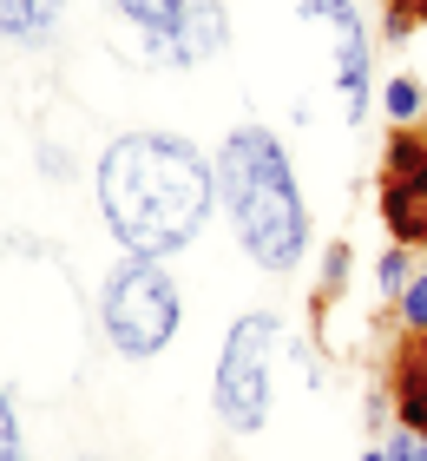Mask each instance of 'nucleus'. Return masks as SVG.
Segmentation results:
<instances>
[{
  "instance_id": "obj_8",
  "label": "nucleus",
  "mask_w": 427,
  "mask_h": 461,
  "mask_svg": "<svg viewBox=\"0 0 427 461\" xmlns=\"http://www.w3.org/2000/svg\"><path fill=\"white\" fill-rule=\"evenodd\" d=\"M230 47V14H224V0H191V14H184V33L171 40V47H158L165 67H198V59H218Z\"/></svg>"
},
{
  "instance_id": "obj_12",
  "label": "nucleus",
  "mask_w": 427,
  "mask_h": 461,
  "mask_svg": "<svg viewBox=\"0 0 427 461\" xmlns=\"http://www.w3.org/2000/svg\"><path fill=\"white\" fill-rule=\"evenodd\" d=\"M395 323L408 330V337H427V270H414V277L401 284V297H395Z\"/></svg>"
},
{
  "instance_id": "obj_1",
  "label": "nucleus",
  "mask_w": 427,
  "mask_h": 461,
  "mask_svg": "<svg viewBox=\"0 0 427 461\" xmlns=\"http://www.w3.org/2000/svg\"><path fill=\"white\" fill-rule=\"evenodd\" d=\"M93 192L125 258H178L218 212V172L178 132H119L99 152Z\"/></svg>"
},
{
  "instance_id": "obj_5",
  "label": "nucleus",
  "mask_w": 427,
  "mask_h": 461,
  "mask_svg": "<svg viewBox=\"0 0 427 461\" xmlns=\"http://www.w3.org/2000/svg\"><path fill=\"white\" fill-rule=\"evenodd\" d=\"M381 224L408 250L427 244V132L414 125H395L388 158H381Z\"/></svg>"
},
{
  "instance_id": "obj_14",
  "label": "nucleus",
  "mask_w": 427,
  "mask_h": 461,
  "mask_svg": "<svg viewBox=\"0 0 427 461\" xmlns=\"http://www.w3.org/2000/svg\"><path fill=\"white\" fill-rule=\"evenodd\" d=\"M349 270H355V244H329L323 250V297H342V290H349Z\"/></svg>"
},
{
  "instance_id": "obj_9",
  "label": "nucleus",
  "mask_w": 427,
  "mask_h": 461,
  "mask_svg": "<svg viewBox=\"0 0 427 461\" xmlns=\"http://www.w3.org/2000/svg\"><path fill=\"white\" fill-rule=\"evenodd\" d=\"M59 20H67V0H0V40H13L27 53L53 47Z\"/></svg>"
},
{
  "instance_id": "obj_15",
  "label": "nucleus",
  "mask_w": 427,
  "mask_h": 461,
  "mask_svg": "<svg viewBox=\"0 0 427 461\" xmlns=\"http://www.w3.org/2000/svg\"><path fill=\"white\" fill-rule=\"evenodd\" d=\"M0 461H27V435H20V415L7 402V389H0Z\"/></svg>"
},
{
  "instance_id": "obj_17",
  "label": "nucleus",
  "mask_w": 427,
  "mask_h": 461,
  "mask_svg": "<svg viewBox=\"0 0 427 461\" xmlns=\"http://www.w3.org/2000/svg\"><path fill=\"white\" fill-rule=\"evenodd\" d=\"M361 422H369V429L395 422V402H388V389H369V402H361Z\"/></svg>"
},
{
  "instance_id": "obj_3",
  "label": "nucleus",
  "mask_w": 427,
  "mask_h": 461,
  "mask_svg": "<svg viewBox=\"0 0 427 461\" xmlns=\"http://www.w3.org/2000/svg\"><path fill=\"white\" fill-rule=\"evenodd\" d=\"M99 323H105V343L132 363H152V356L171 349L184 323V297L171 284L165 258H125L105 270V290H99Z\"/></svg>"
},
{
  "instance_id": "obj_18",
  "label": "nucleus",
  "mask_w": 427,
  "mask_h": 461,
  "mask_svg": "<svg viewBox=\"0 0 427 461\" xmlns=\"http://www.w3.org/2000/svg\"><path fill=\"white\" fill-rule=\"evenodd\" d=\"M361 461H388V442H375L369 455H361Z\"/></svg>"
},
{
  "instance_id": "obj_16",
  "label": "nucleus",
  "mask_w": 427,
  "mask_h": 461,
  "mask_svg": "<svg viewBox=\"0 0 427 461\" xmlns=\"http://www.w3.org/2000/svg\"><path fill=\"white\" fill-rule=\"evenodd\" d=\"M388 461H427V442H421V435H408V429H395V435H388Z\"/></svg>"
},
{
  "instance_id": "obj_10",
  "label": "nucleus",
  "mask_w": 427,
  "mask_h": 461,
  "mask_svg": "<svg viewBox=\"0 0 427 461\" xmlns=\"http://www.w3.org/2000/svg\"><path fill=\"white\" fill-rule=\"evenodd\" d=\"M119 14L132 20V27L152 40V53L171 47V40L184 33V14H191V0H119Z\"/></svg>"
},
{
  "instance_id": "obj_2",
  "label": "nucleus",
  "mask_w": 427,
  "mask_h": 461,
  "mask_svg": "<svg viewBox=\"0 0 427 461\" xmlns=\"http://www.w3.org/2000/svg\"><path fill=\"white\" fill-rule=\"evenodd\" d=\"M210 172H218V204L230 212L244 258L270 277H289L309 250V212H303V192H296L283 139L263 132V125H237L218 145Z\"/></svg>"
},
{
  "instance_id": "obj_11",
  "label": "nucleus",
  "mask_w": 427,
  "mask_h": 461,
  "mask_svg": "<svg viewBox=\"0 0 427 461\" xmlns=\"http://www.w3.org/2000/svg\"><path fill=\"white\" fill-rule=\"evenodd\" d=\"M381 113H388L395 125H414V119L427 113V86H421L414 73H395L388 86H381Z\"/></svg>"
},
{
  "instance_id": "obj_6",
  "label": "nucleus",
  "mask_w": 427,
  "mask_h": 461,
  "mask_svg": "<svg viewBox=\"0 0 427 461\" xmlns=\"http://www.w3.org/2000/svg\"><path fill=\"white\" fill-rule=\"evenodd\" d=\"M303 20H323L335 33V86L349 93V125H369V67H375V33L355 14V0H303Z\"/></svg>"
},
{
  "instance_id": "obj_13",
  "label": "nucleus",
  "mask_w": 427,
  "mask_h": 461,
  "mask_svg": "<svg viewBox=\"0 0 427 461\" xmlns=\"http://www.w3.org/2000/svg\"><path fill=\"white\" fill-rule=\"evenodd\" d=\"M414 270H421V264H414V250H408V244H388V250H381V264H375V290L395 303V297H401V284H408Z\"/></svg>"
},
{
  "instance_id": "obj_4",
  "label": "nucleus",
  "mask_w": 427,
  "mask_h": 461,
  "mask_svg": "<svg viewBox=\"0 0 427 461\" xmlns=\"http://www.w3.org/2000/svg\"><path fill=\"white\" fill-rule=\"evenodd\" d=\"M276 337L283 323L270 310H244L230 323V337L218 349V375H210V409L230 435H256L270 422V402H276Z\"/></svg>"
},
{
  "instance_id": "obj_7",
  "label": "nucleus",
  "mask_w": 427,
  "mask_h": 461,
  "mask_svg": "<svg viewBox=\"0 0 427 461\" xmlns=\"http://www.w3.org/2000/svg\"><path fill=\"white\" fill-rule=\"evenodd\" d=\"M388 402H395V422L427 442V337H401L395 375H388Z\"/></svg>"
}]
</instances>
